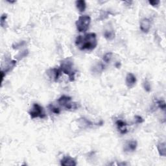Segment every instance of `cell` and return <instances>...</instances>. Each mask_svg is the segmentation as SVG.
Instances as JSON below:
<instances>
[{"label": "cell", "instance_id": "obj_1", "mask_svg": "<svg viewBox=\"0 0 166 166\" xmlns=\"http://www.w3.org/2000/svg\"><path fill=\"white\" fill-rule=\"evenodd\" d=\"M75 44L82 51L93 50L97 46V36L93 33L86 34L84 36L79 35L76 38Z\"/></svg>", "mask_w": 166, "mask_h": 166}, {"label": "cell", "instance_id": "obj_2", "mask_svg": "<svg viewBox=\"0 0 166 166\" xmlns=\"http://www.w3.org/2000/svg\"><path fill=\"white\" fill-rule=\"evenodd\" d=\"M61 71L69 76V79L71 82L74 81L75 75L76 71L73 69V62L70 58H67L61 62L60 66Z\"/></svg>", "mask_w": 166, "mask_h": 166}, {"label": "cell", "instance_id": "obj_3", "mask_svg": "<svg viewBox=\"0 0 166 166\" xmlns=\"http://www.w3.org/2000/svg\"><path fill=\"white\" fill-rule=\"evenodd\" d=\"M91 23V18L88 15L80 16L77 20L75 25L79 32H86L89 28Z\"/></svg>", "mask_w": 166, "mask_h": 166}, {"label": "cell", "instance_id": "obj_4", "mask_svg": "<svg viewBox=\"0 0 166 166\" xmlns=\"http://www.w3.org/2000/svg\"><path fill=\"white\" fill-rule=\"evenodd\" d=\"M29 114L32 119L40 118L44 119L46 117V114L42 106L38 103H34L32 108L29 112Z\"/></svg>", "mask_w": 166, "mask_h": 166}, {"label": "cell", "instance_id": "obj_5", "mask_svg": "<svg viewBox=\"0 0 166 166\" xmlns=\"http://www.w3.org/2000/svg\"><path fill=\"white\" fill-rule=\"evenodd\" d=\"M57 101L59 105L63 106L66 110H75L79 107L77 103L71 102V98L69 96L62 95Z\"/></svg>", "mask_w": 166, "mask_h": 166}, {"label": "cell", "instance_id": "obj_6", "mask_svg": "<svg viewBox=\"0 0 166 166\" xmlns=\"http://www.w3.org/2000/svg\"><path fill=\"white\" fill-rule=\"evenodd\" d=\"M61 73L62 71L60 68H53L49 69L47 71V74L48 75V76L51 79L54 80V81H57L59 77L61 76Z\"/></svg>", "mask_w": 166, "mask_h": 166}, {"label": "cell", "instance_id": "obj_7", "mask_svg": "<svg viewBox=\"0 0 166 166\" xmlns=\"http://www.w3.org/2000/svg\"><path fill=\"white\" fill-rule=\"evenodd\" d=\"M61 164L64 166H75L77 165V162L74 158L69 156H66L61 160Z\"/></svg>", "mask_w": 166, "mask_h": 166}, {"label": "cell", "instance_id": "obj_8", "mask_svg": "<svg viewBox=\"0 0 166 166\" xmlns=\"http://www.w3.org/2000/svg\"><path fill=\"white\" fill-rule=\"evenodd\" d=\"M150 29V21L148 18H144L140 22V29L142 31L145 33H147L149 32Z\"/></svg>", "mask_w": 166, "mask_h": 166}, {"label": "cell", "instance_id": "obj_9", "mask_svg": "<svg viewBox=\"0 0 166 166\" xmlns=\"http://www.w3.org/2000/svg\"><path fill=\"white\" fill-rule=\"evenodd\" d=\"M136 83V78L135 77V75L131 73H129L127 74L126 77V85L127 86V87L129 88L134 87Z\"/></svg>", "mask_w": 166, "mask_h": 166}, {"label": "cell", "instance_id": "obj_10", "mask_svg": "<svg viewBox=\"0 0 166 166\" xmlns=\"http://www.w3.org/2000/svg\"><path fill=\"white\" fill-rule=\"evenodd\" d=\"M116 124L117 125V127H118V129L119 130V131L121 134H124L127 133V124L125 123V122L122 120H118L116 122Z\"/></svg>", "mask_w": 166, "mask_h": 166}, {"label": "cell", "instance_id": "obj_11", "mask_svg": "<svg viewBox=\"0 0 166 166\" xmlns=\"http://www.w3.org/2000/svg\"><path fill=\"white\" fill-rule=\"evenodd\" d=\"M137 146V142L135 141V140H132V141L129 142L128 144H127V147L125 148V151L133 152L134 150H136Z\"/></svg>", "mask_w": 166, "mask_h": 166}, {"label": "cell", "instance_id": "obj_12", "mask_svg": "<svg viewBox=\"0 0 166 166\" xmlns=\"http://www.w3.org/2000/svg\"><path fill=\"white\" fill-rule=\"evenodd\" d=\"M75 4H76L77 9L79 10V11L80 12H84L86 9V2L83 1V0L77 1Z\"/></svg>", "mask_w": 166, "mask_h": 166}, {"label": "cell", "instance_id": "obj_13", "mask_svg": "<svg viewBox=\"0 0 166 166\" xmlns=\"http://www.w3.org/2000/svg\"><path fill=\"white\" fill-rule=\"evenodd\" d=\"M157 148L159 152L160 155L162 156H165L166 155V149H165V143H160L157 145Z\"/></svg>", "mask_w": 166, "mask_h": 166}, {"label": "cell", "instance_id": "obj_14", "mask_svg": "<svg viewBox=\"0 0 166 166\" xmlns=\"http://www.w3.org/2000/svg\"><path fill=\"white\" fill-rule=\"evenodd\" d=\"M104 36L107 40H112L115 38V33L113 30H106L104 33Z\"/></svg>", "mask_w": 166, "mask_h": 166}, {"label": "cell", "instance_id": "obj_15", "mask_svg": "<svg viewBox=\"0 0 166 166\" xmlns=\"http://www.w3.org/2000/svg\"><path fill=\"white\" fill-rule=\"evenodd\" d=\"M112 53H111V52L106 53L103 56L104 62H105L106 63H109L112 59Z\"/></svg>", "mask_w": 166, "mask_h": 166}, {"label": "cell", "instance_id": "obj_16", "mask_svg": "<svg viewBox=\"0 0 166 166\" xmlns=\"http://www.w3.org/2000/svg\"><path fill=\"white\" fill-rule=\"evenodd\" d=\"M48 108H49V110H50V111H51L52 112L54 113V114H60V112H61V110H60L59 108H57V107H56V106H54V105H52V104L48 106Z\"/></svg>", "mask_w": 166, "mask_h": 166}, {"label": "cell", "instance_id": "obj_17", "mask_svg": "<svg viewBox=\"0 0 166 166\" xmlns=\"http://www.w3.org/2000/svg\"><path fill=\"white\" fill-rule=\"evenodd\" d=\"M28 53H29V52H28L27 50H25V51H23L22 52H21L20 53L18 54V55L16 56V59H18L19 60L22 59L23 58V57L27 56Z\"/></svg>", "mask_w": 166, "mask_h": 166}, {"label": "cell", "instance_id": "obj_18", "mask_svg": "<svg viewBox=\"0 0 166 166\" xmlns=\"http://www.w3.org/2000/svg\"><path fill=\"white\" fill-rule=\"evenodd\" d=\"M157 105L159 107L160 109H162L163 110H165V103L164 101L162 100H159L157 101Z\"/></svg>", "mask_w": 166, "mask_h": 166}, {"label": "cell", "instance_id": "obj_19", "mask_svg": "<svg viewBox=\"0 0 166 166\" xmlns=\"http://www.w3.org/2000/svg\"><path fill=\"white\" fill-rule=\"evenodd\" d=\"M144 89L146 91V92H149L150 91V83L148 81V80H145L144 81Z\"/></svg>", "mask_w": 166, "mask_h": 166}, {"label": "cell", "instance_id": "obj_20", "mask_svg": "<svg viewBox=\"0 0 166 166\" xmlns=\"http://www.w3.org/2000/svg\"><path fill=\"white\" fill-rule=\"evenodd\" d=\"M7 18V14H3L1 16V20H0V23H1V27H4V25H5V22H6Z\"/></svg>", "mask_w": 166, "mask_h": 166}, {"label": "cell", "instance_id": "obj_21", "mask_svg": "<svg viewBox=\"0 0 166 166\" xmlns=\"http://www.w3.org/2000/svg\"><path fill=\"white\" fill-rule=\"evenodd\" d=\"M135 120H136V123H142L144 122V119L139 116H135Z\"/></svg>", "mask_w": 166, "mask_h": 166}, {"label": "cell", "instance_id": "obj_22", "mask_svg": "<svg viewBox=\"0 0 166 166\" xmlns=\"http://www.w3.org/2000/svg\"><path fill=\"white\" fill-rule=\"evenodd\" d=\"M149 3L152 5L153 7L158 6V4L160 3V1H150Z\"/></svg>", "mask_w": 166, "mask_h": 166}]
</instances>
